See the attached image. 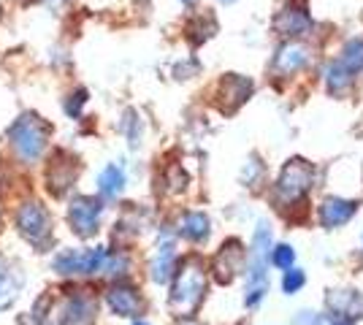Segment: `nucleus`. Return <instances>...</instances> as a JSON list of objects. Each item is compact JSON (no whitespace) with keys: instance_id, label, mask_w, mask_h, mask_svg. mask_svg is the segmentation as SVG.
I'll use <instances>...</instances> for the list:
<instances>
[{"instance_id":"12","label":"nucleus","mask_w":363,"mask_h":325,"mask_svg":"<svg viewBox=\"0 0 363 325\" xmlns=\"http://www.w3.org/2000/svg\"><path fill=\"white\" fill-rule=\"evenodd\" d=\"M177 263H179V252H177V241L171 233H163L157 239V247L150 258V279L155 285H168L174 271H177Z\"/></svg>"},{"instance_id":"4","label":"nucleus","mask_w":363,"mask_h":325,"mask_svg":"<svg viewBox=\"0 0 363 325\" xmlns=\"http://www.w3.org/2000/svg\"><path fill=\"white\" fill-rule=\"evenodd\" d=\"M14 225H16V233H19L25 241H30L35 249L49 247L52 239H55L52 215H49V209H46L38 198H28V201H22L16 206Z\"/></svg>"},{"instance_id":"21","label":"nucleus","mask_w":363,"mask_h":325,"mask_svg":"<svg viewBox=\"0 0 363 325\" xmlns=\"http://www.w3.org/2000/svg\"><path fill=\"white\" fill-rule=\"evenodd\" d=\"M22 287H25V274L16 266H6L3 274H0V312L14 307Z\"/></svg>"},{"instance_id":"14","label":"nucleus","mask_w":363,"mask_h":325,"mask_svg":"<svg viewBox=\"0 0 363 325\" xmlns=\"http://www.w3.org/2000/svg\"><path fill=\"white\" fill-rule=\"evenodd\" d=\"M361 312H363V298H361V293L352 290V287L331 290V293L325 295V314H328L331 320L355 325L361 320Z\"/></svg>"},{"instance_id":"27","label":"nucleus","mask_w":363,"mask_h":325,"mask_svg":"<svg viewBox=\"0 0 363 325\" xmlns=\"http://www.w3.org/2000/svg\"><path fill=\"white\" fill-rule=\"evenodd\" d=\"M306 285V274H303L298 266H293L288 271H282V293L285 295H296Z\"/></svg>"},{"instance_id":"2","label":"nucleus","mask_w":363,"mask_h":325,"mask_svg":"<svg viewBox=\"0 0 363 325\" xmlns=\"http://www.w3.org/2000/svg\"><path fill=\"white\" fill-rule=\"evenodd\" d=\"M49 136H52L49 122H44L35 111H25L9 127V147L19 163L35 166L49 147Z\"/></svg>"},{"instance_id":"3","label":"nucleus","mask_w":363,"mask_h":325,"mask_svg":"<svg viewBox=\"0 0 363 325\" xmlns=\"http://www.w3.org/2000/svg\"><path fill=\"white\" fill-rule=\"evenodd\" d=\"M312 187H315V166L301 160V157H293L279 171L272 195L279 209H288V206L306 201V195L312 193Z\"/></svg>"},{"instance_id":"7","label":"nucleus","mask_w":363,"mask_h":325,"mask_svg":"<svg viewBox=\"0 0 363 325\" xmlns=\"http://www.w3.org/2000/svg\"><path fill=\"white\" fill-rule=\"evenodd\" d=\"M98 314V301L87 290H74L62 295L55 307H49L52 325H87Z\"/></svg>"},{"instance_id":"28","label":"nucleus","mask_w":363,"mask_h":325,"mask_svg":"<svg viewBox=\"0 0 363 325\" xmlns=\"http://www.w3.org/2000/svg\"><path fill=\"white\" fill-rule=\"evenodd\" d=\"M130 325H150V323H147L144 317H136V320H133V323H130Z\"/></svg>"},{"instance_id":"15","label":"nucleus","mask_w":363,"mask_h":325,"mask_svg":"<svg viewBox=\"0 0 363 325\" xmlns=\"http://www.w3.org/2000/svg\"><path fill=\"white\" fill-rule=\"evenodd\" d=\"M358 215V201L352 198H342V195H331L318 206V222L325 231H336L345 228L352 217Z\"/></svg>"},{"instance_id":"1","label":"nucleus","mask_w":363,"mask_h":325,"mask_svg":"<svg viewBox=\"0 0 363 325\" xmlns=\"http://www.w3.org/2000/svg\"><path fill=\"white\" fill-rule=\"evenodd\" d=\"M171 290H168V309L177 317H196L201 309L206 287H209V268L198 255H190L177 263V271L171 277Z\"/></svg>"},{"instance_id":"6","label":"nucleus","mask_w":363,"mask_h":325,"mask_svg":"<svg viewBox=\"0 0 363 325\" xmlns=\"http://www.w3.org/2000/svg\"><path fill=\"white\" fill-rule=\"evenodd\" d=\"M104 212H106V201L101 195H76L68 201L65 209V219H68V228L79 239H92L101 231V222H104Z\"/></svg>"},{"instance_id":"19","label":"nucleus","mask_w":363,"mask_h":325,"mask_svg":"<svg viewBox=\"0 0 363 325\" xmlns=\"http://www.w3.org/2000/svg\"><path fill=\"white\" fill-rule=\"evenodd\" d=\"M125 185H128V173L120 163H108L101 169L98 173V193L104 201H114L125 193Z\"/></svg>"},{"instance_id":"20","label":"nucleus","mask_w":363,"mask_h":325,"mask_svg":"<svg viewBox=\"0 0 363 325\" xmlns=\"http://www.w3.org/2000/svg\"><path fill=\"white\" fill-rule=\"evenodd\" d=\"M323 79H325V90H328L331 95H336V98L347 95L350 90H352V84H355V76L345 68V62L339 60V57L325 65Z\"/></svg>"},{"instance_id":"30","label":"nucleus","mask_w":363,"mask_h":325,"mask_svg":"<svg viewBox=\"0 0 363 325\" xmlns=\"http://www.w3.org/2000/svg\"><path fill=\"white\" fill-rule=\"evenodd\" d=\"M182 6H196V0H179Z\"/></svg>"},{"instance_id":"8","label":"nucleus","mask_w":363,"mask_h":325,"mask_svg":"<svg viewBox=\"0 0 363 325\" xmlns=\"http://www.w3.org/2000/svg\"><path fill=\"white\" fill-rule=\"evenodd\" d=\"M104 301H106L108 312L114 314V317H125V320H136L144 314V295L138 290L136 285H130V282H111V287L106 290L104 295Z\"/></svg>"},{"instance_id":"32","label":"nucleus","mask_w":363,"mask_h":325,"mask_svg":"<svg viewBox=\"0 0 363 325\" xmlns=\"http://www.w3.org/2000/svg\"><path fill=\"white\" fill-rule=\"evenodd\" d=\"M220 3H225V6H230V3H236V0H220Z\"/></svg>"},{"instance_id":"17","label":"nucleus","mask_w":363,"mask_h":325,"mask_svg":"<svg viewBox=\"0 0 363 325\" xmlns=\"http://www.w3.org/2000/svg\"><path fill=\"white\" fill-rule=\"evenodd\" d=\"M252 95V81L242 74H228L220 84H217V98H220V108L230 114L242 106L244 101H250Z\"/></svg>"},{"instance_id":"18","label":"nucleus","mask_w":363,"mask_h":325,"mask_svg":"<svg viewBox=\"0 0 363 325\" xmlns=\"http://www.w3.org/2000/svg\"><path fill=\"white\" fill-rule=\"evenodd\" d=\"M184 241H190V244H206L209 241V236H212V219L206 212H201V209H190V212H184L179 217V228H177Z\"/></svg>"},{"instance_id":"10","label":"nucleus","mask_w":363,"mask_h":325,"mask_svg":"<svg viewBox=\"0 0 363 325\" xmlns=\"http://www.w3.org/2000/svg\"><path fill=\"white\" fill-rule=\"evenodd\" d=\"M244 277H247V282H244V307L255 309L269 293V258L250 255L247 266H244Z\"/></svg>"},{"instance_id":"9","label":"nucleus","mask_w":363,"mask_h":325,"mask_svg":"<svg viewBox=\"0 0 363 325\" xmlns=\"http://www.w3.org/2000/svg\"><path fill=\"white\" fill-rule=\"evenodd\" d=\"M274 28H277V33H282L285 38H290V41H298L306 33H312L315 19L309 14L306 0H288L282 6V11L274 16Z\"/></svg>"},{"instance_id":"11","label":"nucleus","mask_w":363,"mask_h":325,"mask_svg":"<svg viewBox=\"0 0 363 325\" xmlns=\"http://www.w3.org/2000/svg\"><path fill=\"white\" fill-rule=\"evenodd\" d=\"M76 179H79V163L71 155L57 152V155L49 160V166L44 171V182L49 193H55L57 198H62L76 185Z\"/></svg>"},{"instance_id":"23","label":"nucleus","mask_w":363,"mask_h":325,"mask_svg":"<svg viewBox=\"0 0 363 325\" xmlns=\"http://www.w3.org/2000/svg\"><path fill=\"white\" fill-rule=\"evenodd\" d=\"M339 60L345 62V68H347L352 76H361V74H363V35H358V38H350L347 44L342 47Z\"/></svg>"},{"instance_id":"26","label":"nucleus","mask_w":363,"mask_h":325,"mask_svg":"<svg viewBox=\"0 0 363 325\" xmlns=\"http://www.w3.org/2000/svg\"><path fill=\"white\" fill-rule=\"evenodd\" d=\"M269 261H272L274 268L288 271V268H293V266H296V249L290 247V244H277V247H272Z\"/></svg>"},{"instance_id":"13","label":"nucleus","mask_w":363,"mask_h":325,"mask_svg":"<svg viewBox=\"0 0 363 325\" xmlns=\"http://www.w3.org/2000/svg\"><path fill=\"white\" fill-rule=\"evenodd\" d=\"M244 266H247V249H244V244L239 239H230V241H225V244L220 247V252L214 255L212 271L220 285H228V282L236 279V274H242Z\"/></svg>"},{"instance_id":"31","label":"nucleus","mask_w":363,"mask_h":325,"mask_svg":"<svg viewBox=\"0 0 363 325\" xmlns=\"http://www.w3.org/2000/svg\"><path fill=\"white\" fill-rule=\"evenodd\" d=\"M328 325H350V323H339V320H331V317H328Z\"/></svg>"},{"instance_id":"34","label":"nucleus","mask_w":363,"mask_h":325,"mask_svg":"<svg viewBox=\"0 0 363 325\" xmlns=\"http://www.w3.org/2000/svg\"><path fill=\"white\" fill-rule=\"evenodd\" d=\"M0 215H3V209H0Z\"/></svg>"},{"instance_id":"33","label":"nucleus","mask_w":363,"mask_h":325,"mask_svg":"<svg viewBox=\"0 0 363 325\" xmlns=\"http://www.w3.org/2000/svg\"><path fill=\"white\" fill-rule=\"evenodd\" d=\"M46 3H52V6H57V3H60V0H46Z\"/></svg>"},{"instance_id":"25","label":"nucleus","mask_w":363,"mask_h":325,"mask_svg":"<svg viewBox=\"0 0 363 325\" xmlns=\"http://www.w3.org/2000/svg\"><path fill=\"white\" fill-rule=\"evenodd\" d=\"M87 101H90V93H87L84 87H76V90H71V93L62 98V111H65L71 120H79L84 106H87Z\"/></svg>"},{"instance_id":"24","label":"nucleus","mask_w":363,"mask_h":325,"mask_svg":"<svg viewBox=\"0 0 363 325\" xmlns=\"http://www.w3.org/2000/svg\"><path fill=\"white\" fill-rule=\"evenodd\" d=\"M272 247H274L272 225H269L266 219H260V222H257V228L252 231V241H250V255H263V258H269Z\"/></svg>"},{"instance_id":"22","label":"nucleus","mask_w":363,"mask_h":325,"mask_svg":"<svg viewBox=\"0 0 363 325\" xmlns=\"http://www.w3.org/2000/svg\"><path fill=\"white\" fill-rule=\"evenodd\" d=\"M120 130L130 149H138V147H141V139H144V120H141V114H138L136 108H125V114H122V120H120Z\"/></svg>"},{"instance_id":"29","label":"nucleus","mask_w":363,"mask_h":325,"mask_svg":"<svg viewBox=\"0 0 363 325\" xmlns=\"http://www.w3.org/2000/svg\"><path fill=\"white\" fill-rule=\"evenodd\" d=\"M6 266H9V263H6V258L0 255V274H3V268H6Z\"/></svg>"},{"instance_id":"16","label":"nucleus","mask_w":363,"mask_h":325,"mask_svg":"<svg viewBox=\"0 0 363 325\" xmlns=\"http://www.w3.org/2000/svg\"><path fill=\"white\" fill-rule=\"evenodd\" d=\"M312 57V49L301 44V41H288V44H282V47L277 49V55H274L272 60V71L274 74H279V76H293V74H298L306 68V62Z\"/></svg>"},{"instance_id":"5","label":"nucleus","mask_w":363,"mask_h":325,"mask_svg":"<svg viewBox=\"0 0 363 325\" xmlns=\"http://www.w3.org/2000/svg\"><path fill=\"white\" fill-rule=\"evenodd\" d=\"M108 247H65L52 258V271L57 277H95L104 271Z\"/></svg>"}]
</instances>
